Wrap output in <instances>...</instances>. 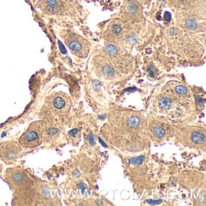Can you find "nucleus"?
Returning a JSON list of instances; mask_svg holds the SVG:
<instances>
[{
	"mask_svg": "<svg viewBox=\"0 0 206 206\" xmlns=\"http://www.w3.org/2000/svg\"><path fill=\"white\" fill-rule=\"evenodd\" d=\"M191 142L196 145L204 144L205 141V134L199 131H194L191 135Z\"/></svg>",
	"mask_w": 206,
	"mask_h": 206,
	"instance_id": "7",
	"label": "nucleus"
},
{
	"mask_svg": "<svg viewBox=\"0 0 206 206\" xmlns=\"http://www.w3.org/2000/svg\"><path fill=\"white\" fill-rule=\"evenodd\" d=\"M147 202L149 203V204H160L161 203H162V201L161 200H159V201H155V200H148Z\"/></svg>",
	"mask_w": 206,
	"mask_h": 206,
	"instance_id": "19",
	"label": "nucleus"
},
{
	"mask_svg": "<svg viewBox=\"0 0 206 206\" xmlns=\"http://www.w3.org/2000/svg\"><path fill=\"white\" fill-rule=\"evenodd\" d=\"M144 160V157L143 155H141L137 157H135L129 159V163L131 165H142L143 163Z\"/></svg>",
	"mask_w": 206,
	"mask_h": 206,
	"instance_id": "11",
	"label": "nucleus"
},
{
	"mask_svg": "<svg viewBox=\"0 0 206 206\" xmlns=\"http://www.w3.org/2000/svg\"><path fill=\"white\" fill-rule=\"evenodd\" d=\"M153 132L155 136L159 138L163 137L165 134V129L159 126H157L153 129Z\"/></svg>",
	"mask_w": 206,
	"mask_h": 206,
	"instance_id": "9",
	"label": "nucleus"
},
{
	"mask_svg": "<svg viewBox=\"0 0 206 206\" xmlns=\"http://www.w3.org/2000/svg\"><path fill=\"white\" fill-rule=\"evenodd\" d=\"M186 25L189 29H195L197 27V23L193 19H188L186 21Z\"/></svg>",
	"mask_w": 206,
	"mask_h": 206,
	"instance_id": "14",
	"label": "nucleus"
},
{
	"mask_svg": "<svg viewBox=\"0 0 206 206\" xmlns=\"http://www.w3.org/2000/svg\"><path fill=\"white\" fill-rule=\"evenodd\" d=\"M68 47L73 53L79 56H86L88 47L86 41L79 36H71L66 40Z\"/></svg>",
	"mask_w": 206,
	"mask_h": 206,
	"instance_id": "6",
	"label": "nucleus"
},
{
	"mask_svg": "<svg viewBox=\"0 0 206 206\" xmlns=\"http://www.w3.org/2000/svg\"><path fill=\"white\" fill-rule=\"evenodd\" d=\"M7 180L13 189L19 190L29 184V179L25 173L18 169H11L6 173Z\"/></svg>",
	"mask_w": 206,
	"mask_h": 206,
	"instance_id": "5",
	"label": "nucleus"
},
{
	"mask_svg": "<svg viewBox=\"0 0 206 206\" xmlns=\"http://www.w3.org/2000/svg\"><path fill=\"white\" fill-rule=\"evenodd\" d=\"M164 18H165V21H167V22H170L171 20V18H172L171 14L169 12H166L165 13V15H164Z\"/></svg>",
	"mask_w": 206,
	"mask_h": 206,
	"instance_id": "17",
	"label": "nucleus"
},
{
	"mask_svg": "<svg viewBox=\"0 0 206 206\" xmlns=\"http://www.w3.org/2000/svg\"><path fill=\"white\" fill-rule=\"evenodd\" d=\"M88 140L89 141V142L90 143V144L91 146H94V144H95V142H94V138H93V136L92 135V134H90L88 136Z\"/></svg>",
	"mask_w": 206,
	"mask_h": 206,
	"instance_id": "18",
	"label": "nucleus"
},
{
	"mask_svg": "<svg viewBox=\"0 0 206 206\" xmlns=\"http://www.w3.org/2000/svg\"><path fill=\"white\" fill-rule=\"evenodd\" d=\"M42 142V121L32 122L27 129L21 135L18 143L25 148L33 149L39 146Z\"/></svg>",
	"mask_w": 206,
	"mask_h": 206,
	"instance_id": "1",
	"label": "nucleus"
},
{
	"mask_svg": "<svg viewBox=\"0 0 206 206\" xmlns=\"http://www.w3.org/2000/svg\"><path fill=\"white\" fill-rule=\"evenodd\" d=\"M47 6L50 8H55L56 6V0H48L47 3Z\"/></svg>",
	"mask_w": 206,
	"mask_h": 206,
	"instance_id": "16",
	"label": "nucleus"
},
{
	"mask_svg": "<svg viewBox=\"0 0 206 206\" xmlns=\"http://www.w3.org/2000/svg\"><path fill=\"white\" fill-rule=\"evenodd\" d=\"M103 72L108 76H111L114 74V69L110 66H105L103 68Z\"/></svg>",
	"mask_w": 206,
	"mask_h": 206,
	"instance_id": "13",
	"label": "nucleus"
},
{
	"mask_svg": "<svg viewBox=\"0 0 206 206\" xmlns=\"http://www.w3.org/2000/svg\"><path fill=\"white\" fill-rule=\"evenodd\" d=\"M62 130L60 122L51 118H46L42 121V141L45 143L55 142L59 138Z\"/></svg>",
	"mask_w": 206,
	"mask_h": 206,
	"instance_id": "4",
	"label": "nucleus"
},
{
	"mask_svg": "<svg viewBox=\"0 0 206 206\" xmlns=\"http://www.w3.org/2000/svg\"><path fill=\"white\" fill-rule=\"evenodd\" d=\"M175 92L180 95H185L188 93V90L186 86L182 85H178L175 87Z\"/></svg>",
	"mask_w": 206,
	"mask_h": 206,
	"instance_id": "10",
	"label": "nucleus"
},
{
	"mask_svg": "<svg viewBox=\"0 0 206 206\" xmlns=\"http://www.w3.org/2000/svg\"><path fill=\"white\" fill-rule=\"evenodd\" d=\"M105 51L108 54V55H116L117 53V48L113 45H107L105 48Z\"/></svg>",
	"mask_w": 206,
	"mask_h": 206,
	"instance_id": "12",
	"label": "nucleus"
},
{
	"mask_svg": "<svg viewBox=\"0 0 206 206\" xmlns=\"http://www.w3.org/2000/svg\"><path fill=\"white\" fill-rule=\"evenodd\" d=\"M23 151V147L15 141H7L0 144V159L7 165L17 161Z\"/></svg>",
	"mask_w": 206,
	"mask_h": 206,
	"instance_id": "3",
	"label": "nucleus"
},
{
	"mask_svg": "<svg viewBox=\"0 0 206 206\" xmlns=\"http://www.w3.org/2000/svg\"><path fill=\"white\" fill-rule=\"evenodd\" d=\"M46 104L54 115L64 116L66 115L71 107V100L68 96L63 93H54L48 96Z\"/></svg>",
	"mask_w": 206,
	"mask_h": 206,
	"instance_id": "2",
	"label": "nucleus"
},
{
	"mask_svg": "<svg viewBox=\"0 0 206 206\" xmlns=\"http://www.w3.org/2000/svg\"><path fill=\"white\" fill-rule=\"evenodd\" d=\"M112 33L116 35H120L122 32L121 27L117 24L114 25L112 27Z\"/></svg>",
	"mask_w": 206,
	"mask_h": 206,
	"instance_id": "15",
	"label": "nucleus"
},
{
	"mask_svg": "<svg viewBox=\"0 0 206 206\" xmlns=\"http://www.w3.org/2000/svg\"><path fill=\"white\" fill-rule=\"evenodd\" d=\"M99 142L101 143V144L103 145V146H105V147H106V144L104 142H103V141L101 140V138H99Z\"/></svg>",
	"mask_w": 206,
	"mask_h": 206,
	"instance_id": "20",
	"label": "nucleus"
},
{
	"mask_svg": "<svg viewBox=\"0 0 206 206\" xmlns=\"http://www.w3.org/2000/svg\"><path fill=\"white\" fill-rule=\"evenodd\" d=\"M159 105L161 109L167 110L171 106V101L167 97H163L161 98L159 102Z\"/></svg>",
	"mask_w": 206,
	"mask_h": 206,
	"instance_id": "8",
	"label": "nucleus"
}]
</instances>
